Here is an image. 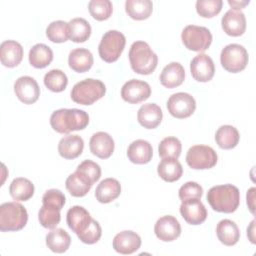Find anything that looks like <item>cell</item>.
<instances>
[{"instance_id": "6da1fadb", "label": "cell", "mask_w": 256, "mask_h": 256, "mask_svg": "<svg viewBox=\"0 0 256 256\" xmlns=\"http://www.w3.org/2000/svg\"><path fill=\"white\" fill-rule=\"evenodd\" d=\"M207 201L214 211L230 214L240 205V192L232 184L214 186L207 193Z\"/></svg>"}, {"instance_id": "7a4b0ae2", "label": "cell", "mask_w": 256, "mask_h": 256, "mask_svg": "<svg viewBox=\"0 0 256 256\" xmlns=\"http://www.w3.org/2000/svg\"><path fill=\"white\" fill-rule=\"evenodd\" d=\"M50 124L56 132L69 134L85 129L89 124V115L79 109H59L52 113Z\"/></svg>"}, {"instance_id": "3957f363", "label": "cell", "mask_w": 256, "mask_h": 256, "mask_svg": "<svg viewBox=\"0 0 256 256\" xmlns=\"http://www.w3.org/2000/svg\"><path fill=\"white\" fill-rule=\"evenodd\" d=\"M129 60L133 71L140 75L152 74L158 65V56L144 41H136L132 44Z\"/></svg>"}, {"instance_id": "277c9868", "label": "cell", "mask_w": 256, "mask_h": 256, "mask_svg": "<svg viewBox=\"0 0 256 256\" xmlns=\"http://www.w3.org/2000/svg\"><path fill=\"white\" fill-rule=\"evenodd\" d=\"M28 222L26 208L17 202H7L0 206V230L12 232L23 229Z\"/></svg>"}, {"instance_id": "5b68a950", "label": "cell", "mask_w": 256, "mask_h": 256, "mask_svg": "<svg viewBox=\"0 0 256 256\" xmlns=\"http://www.w3.org/2000/svg\"><path fill=\"white\" fill-rule=\"evenodd\" d=\"M106 93L105 84L96 79H85L74 85L71 91L72 100L81 105H92Z\"/></svg>"}, {"instance_id": "8992f818", "label": "cell", "mask_w": 256, "mask_h": 256, "mask_svg": "<svg viewBox=\"0 0 256 256\" xmlns=\"http://www.w3.org/2000/svg\"><path fill=\"white\" fill-rule=\"evenodd\" d=\"M126 45V38L124 34L117 30H110L106 32L99 44V55L102 60L107 63L116 62L121 56Z\"/></svg>"}, {"instance_id": "52a82bcc", "label": "cell", "mask_w": 256, "mask_h": 256, "mask_svg": "<svg viewBox=\"0 0 256 256\" xmlns=\"http://www.w3.org/2000/svg\"><path fill=\"white\" fill-rule=\"evenodd\" d=\"M183 44L191 51L204 52L206 51L213 40L210 30L206 27L188 25L184 28L181 35Z\"/></svg>"}, {"instance_id": "ba28073f", "label": "cell", "mask_w": 256, "mask_h": 256, "mask_svg": "<svg viewBox=\"0 0 256 256\" xmlns=\"http://www.w3.org/2000/svg\"><path fill=\"white\" fill-rule=\"evenodd\" d=\"M223 68L230 73L243 71L249 61L247 50L239 44H229L223 48L220 56Z\"/></svg>"}, {"instance_id": "9c48e42d", "label": "cell", "mask_w": 256, "mask_h": 256, "mask_svg": "<svg viewBox=\"0 0 256 256\" xmlns=\"http://www.w3.org/2000/svg\"><path fill=\"white\" fill-rule=\"evenodd\" d=\"M218 161L216 151L210 146L195 145L192 146L186 156V162L189 167L195 170H206L213 168Z\"/></svg>"}, {"instance_id": "30bf717a", "label": "cell", "mask_w": 256, "mask_h": 256, "mask_svg": "<svg viewBox=\"0 0 256 256\" xmlns=\"http://www.w3.org/2000/svg\"><path fill=\"white\" fill-rule=\"evenodd\" d=\"M167 109L173 117L177 119H185L195 112L196 101L190 94L179 92L173 94L168 99Z\"/></svg>"}, {"instance_id": "8fae6325", "label": "cell", "mask_w": 256, "mask_h": 256, "mask_svg": "<svg viewBox=\"0 0 256 256\" xmlns=\"http://www.w3.org/2000/svg\"><path fill=\"white\" fill-rule=\"evenodd\" d=\"M151 96L150 85L141 80L132 79L126 82L121 89V97L130 104H138Z\"/></svg>"}, {"instance_id": "7c38bea8", "label": "cell", "mask_w": 256, "mask_h": 256, "mask_svg": "<svg viewBox=\"0 0 256 256\" xmlns=\"http://www.w3.org/2000/svg\"><path fill=\"white\" fill-rule=\"evenodd\" d=\"M14 91L18 99L27 105L35 103L40 96V87L36 80L30 76H23L16 80Z\"/></svg>"}, {"instance_id": "4fadbf2b", "label": "cell", "mask_w": 256, "mask_h": 256, "mask_svg": "<svg viewBox=\"0 0 256 256\" xmlns=\"http://www.w3.org/2000/svg\"><path fill=\"white\" fill-rule=\"evenodd\" d=\"M192 77L198 82H209L215 74V65L211 57L206 54H198L190 64Z\"/></svg>"}, {"instance_id": "5bb4252c", "label": "cell", "mask_w": 256, "mask_h": 256, "mask_svg": "<svg viewBox=\"0 0 256 256\" xmlns=\"http://www.w3.org/2000/svg\"><path fill=\"white\" fill-rule=\"evenodd\" d=\"M155 234L163 242H172L181 235V225L179 221L171 216H163L155 224Z\"/></svg>"}, {"instance_id": "9a60e30c", "label": "cell", "mask_w": 256, "mask_h": 256, "mask_svg": "<svg viewBox=\"0 0 256 256\" xmlns=\"http://www.w3.org/2000/svg\"><path fill=\"white\" fill-rule=\"evenodd\" d=\"M180 213L190 225H200L205 222L208 216L207 210L200 199L183 201L180 206Z\"/></svg>"}, {"instance_id": "2e32d148", "label": "cell", "mask_w": 256, "mask_h": 256, "mask_svg": "<svg viewBox=\"0 0 256 256\" xmlns=\"http://www.w3.org/2000/svg\"><path fill=\"white\" fill-rule=\"evenodd\" d=\"M222 29L232 37H239L246 31V17L240 10H229L221 20Z\"/></svg>"}, {"instance_id": "e0dca14e", "label": "cell", "mask_w": 256, "mask_h": 256, "mask_svg": "<svg viewBox=\"0 0 256 256\" xmlns=\"http://www.w3.org/2000/svg\"><path fill=\"white\" fill-rule=\"evenodd\" d=\"M142 241L141 237L133 231H122L113 239V248L123 255H130L139 250Z\"/></svg>"}, {"instance_id": "ac0fdd59", "label": "cell", "mask_w": 256, "mask_h": 256, "mask_svg": "<svg viewBox=\"0 0 256 256\" xmlns=\"http://www.w3.org/2000/svg\"><path fill=\"white\" fill-rule=\"evenodd\" d=\"M23 47L14 40L4 41L0 46L1 63L8 68L18 66L23 60Z\"/></svg>"}, {"instance_id": "d6986e66", "label": "cell", "mask_w": 256, "mask_h": 256, "mask_svg": "<svg viewBox=\"0 0 256 256\" xmlns=\"http://www.w3.org/2000/svg\"><path fill=\"white\" fill-rule=\"evenodd\" d=\"M113 138L106 132H97L90 139V151L100 159H108L114 152Z\"/></svg>"}, {"instance_id": "ffe728a7", "label": "cell", "mask_w": 256, "mask_h": 256, "mask_svg": "<svg viewBox=\"0 0 256 256\" xmlns=\"http://www.w3.org/2000/svg\"><path fill=\"white\" fill-rule=\"evenodd\" d=\"M92 222L90 213L82 206H73L67 212V224L75 234H81Z\"/></svg>"}, {"instance_id": "44dd1931", "label": "cell", "mask_w": 256, "mask_h": 256, "mask_svg": "<svg viewBox=\"0 0 256 256\" xmlns=\"http://www.w3.org/2000/svg\"><path fill=\"white\" fill-rule=\"evenodd\" d=\"M137 119L142 127L146 129H155L160 125L163 119V112L161 108L154 103L144 104L138 110Z\"/></svg>"}, {"instance_id": "7402d4cb", "label": "cell", "mask_w": 256, "mask_h": 256, "mask_svg": "<svg viewBox=\"0 0 256 256\" xmlns=\"http://www.w3.org/2000/svg\"><path fill=\"white\" fill-rule=\"evenodd\" d=\"M127 156L134 164H147L152 159L153 148L148 141L139 139L130 144L127 150Z\"/></svg>"}, {"instance_id": "603a6c76", "label": "cell", "mask_w": 256, "mask_h": 256, "mask_svg": "<svg viewBox=\"0 0 256 256\" xmlns=\"http://www.w3.org/2000/svg\"><path fill=\"white\" fill-rule=\"evenodd\" d=\"M84 149V141L79 135H67L63 137L58 145V152L61 157L73 160L79 157Z\"/></svg>"}, {"instance_id": "cb8c5ba5", "label": "cell", "mask_w": 256, "mask_h": 256, "mask_svg": "<svg viewBox=\"0 0 256 256\" xmlns=\"http://www.w3.org/2000/svg\"><path fill=\"white\" fill-rule=\"evenodd\" d=\"M185 79V70L178 62H171L164 67L160 75L161 84L168 88L173 89L179 87Z\"/></svg>"}, {"instance_id": "d4e9b609", "label": "cell", "mask_w": 256, "mask_h": 256, "mask_svg": "<svg viewBox=\"0 0 256 256\" xmlns=\"http://www.w3.org/2000/svg\"><path fill=\"white\" fill-rule=\"evenodd\" d=\"M68 63L73 71L77 73H85L93 66L94 58L88 49L77 48L70 52Z\"/></svg>"}, {"instance_id": "484cf974", "label": "cell", "mask_w": 256, "mask_h": 256, "mask_svg": "<svg viewBox=\"0 0 256 256\" xmlns=\"http://www.w3.org/2000/svg\"><path fill=\"white\" fill-rule=\"evenodd\" d=\"M121 194V185L118 180L114 178H107L98 184L95 196L96 199L103 204L110 203L117 199Z\"/></svg>"}, {"instance_id": "4316f807", "label": "cell", "mask_w": 256, "mask_h": 256, "mask_svg": "<svg viewBox=\"0 0 256 256\" xmlns=\"http://www.w3.org/2000/svg\"><path fill=\"white\" fill-rule=\"evenodd\" d=\"M216 233L220 242L226 246H233L240 239V230L237 224L229 219H224L217 224Z\"/></svg>"}, {"instance_id": "83f0119b", "label": "cell", "mask_w": 256, "mask_h": 256, "mask_svg": "<svg viewBox=\"0 0 256 256\" xmlns=\"http://www.w3.org/2000/svg\"><path fill=\"white\" fill-rule=\"evenodd\" d=\"M71 244L70 235L61 228L52 229L46 236V245L54 253L66 252Z\"/></svg>"}, {"instance_id": "f1b7e54d", "label": "cell", "mask_w": 256, "mask_h": 256, "mask_svg": "<svg viewBox=\"0 0 256 256\" xmlns=\"http://www.w3.org/2000/svg\"><path fill=\"white\" fill-rule=\"evenodd\" d=\"M158 174L161 179L166 182L172 183L178 181L183 174V167L177 159L167 158L162 159L157 168Z\"/></svg>"}, {"instance_id": "f546056e", "label": "cell", "mask_w": 256, "mask_h": 256, "mask_svg": "<svg viewBox=\"0 0 256 256\" xmlns=\"http://www.w3.org/2000/svg\"><path fill=\"white\" fill-rule=\"evenodd\" d=\"M91 187L92 184L89 179L77 170L66 180V189L73 197H84Z\"/></svg>"}, {"instance_id": "4dcf8cb0", "label": "cell", "mask_w": 256, "mask_h": 256, "mask_svg": "<svg viewBox=\"0 0 256 256\" xmlns=\"http://www.w3.org/2000/svg\"><path fill=\"white\" fill-rule=\"evenodd\" d=\"M53 51L45 44L34 45L29 52V62L37 69H43L53 61Z\"/></svg>"}, {"instance_id": "1f68e13d", "label": "cell", "mask_w": 256, "mask_h": 256, "mask_svg": "<svg viewBox=\"0 0 256 256\" xmlns=\"http://www.w3.org/2000/svg\"><path fill=\"white\" fill-rule=\"evenodd\" d=\"M125 10L132 19L141 21L150 17L153 11V3L150 0H127Z\"/></svg>"}, {"instance_id": "d6a6232c", "label": "cell", "mask_w": 256, "mask_h": 256, "mask_svg": "<svg viewBox=\"0 0 256 256\" xmlns=\"http://www.w3.org/2000/svg\"><path fill=\"white\" fill-rule=\"evenodd\" d=\"M215 140L220 148L229 150L235 148L238 145L240 134L235 127L231 125H223L217 130Z\"/></svg>"}, {"instance_id": "836d02e7", "label": "cell", "mask_w": 256, "mask_h": 256, "mask_svg": "<svg viewBox=\"0 0 256 256\" xmlns=\"http://www.w3.org/2000/svg\"><path fill=\"white\" fill-rule=\"evenodd\" d=\"M9 192L11 197L16 201H28L35 192L34 184L26 178H16L12 181Z\"/></svg>"}, {"instance_id": "e575fe53", "label": "cell", "mask_w": 256, "mask_h": 256, "mask_svg": "<svg viewBox=\"0 0 256 256\" xmlns=\"http://www.w3.org/2000/svg\"><path fill=\"white\" fill-rule=\"evenodd\" d=\"M70 39L75 43L87 41L91 35L92 29L89 22L84 18H74L69 22Z\"/></svg>"}, {"instance_id": "d590c367", "label": "cell", "mask_w": 256, "mask_h": 256, "mask_svg": "<svg viewBox=\"0 0 256 256\" xmlns=\"http://www.w3.org/2000/svg\"><path fill=\"white\" fill-rule=\"evenodd\" d=\"M44 84L50 91L59 93L66 89L68 85V78L63 71L53 69L45 74Z\"/></svg>"}, {"instance_id": "8d00e7d4", "label": "cell", "mask_w": 256, "mask_h": 256, "mask_svg": "<svg viewBox=\"0 0 256 256\" xmlns=\"http://www.w3.org/2000/svg\"><path fill=\"white\" fill-rule=\"evenodd\" d=\"M46 35L54 43H64L70 38L69 23L65 21H54L47 27Z\"/></svg>"}, {"instance_id": "74e56055", "label": "cell", "mask_w": 256, "mask_h": 256, "mask_svg": "<svg viewBox=\"0 0 256 256\" xmlns=\"http://www.w3.org/2000/svg\"><path fill=\"white\" fill-rule=\"evenodd\" d=\"M91 16L98 21L109 19L113 12L112 2L109 0H92L88 4Z\"/></svg>"}, {"instance_id": "f35d334b", "label": "cell", "mask_w": 256, "mask_h": 256, "mask_svg": "<svg viewBox=\"0 0 256 256\" xmlns=\"http://www.w3.org/2000/svg\"><path fill=\"white\" fill-rule=\"evenodd\" d=\"M182 151V144L176 137L164 138L159 144V155L162 159H178Z\"/></svg>"}, {"instance_id": "ab89813d", "label": "cell", "mask_w": 256, "mask_h": 256, "mask_svg": "<svg viewBox=\"0 0 256 256\" xmlns=\"http://www.w3.org/2000/svg\"><path fill=\"white\" fill-rule=\"evenodd\" d=\"M222 7V0H198L196 2L197 13L203 18H212L218 15Z\"/></svg>"}, {"instance_id": "60d3db41", "label": "cell", "mask_w": 256, "mask_h": 256, "mask_svg": "<svg viewBox=\"0 0 256 256\" xmlns=\"http://www.w3.org/2000/svg\"><path fill=\"white\" fill-rule=\"evenodd\" d=\"M38 217H39L40 224L44 228L51 229V230L55 229L61 221L60 210L45 207V206L41 207V209L39 211V214H38Z\"/></svg>"}, {"instance_id": "b9f144b4", "label": "cell", "mask_w": 256, "mask_h": 256, "mask_svg": "<svg viewBox=\"0 0 256 256\" xmlns=\"http://www.w3.org/2000/svg\"><path fill=\"white\" fill-rule=\"evenodd\" d=\"M42 202L45 207L61 210L66 203V197L60 190L50 189L43 195Z\"/></svg>"}, {"instance_id": "7bdbcfd3", "label": "cell", "mask_w": 256, "mask_h": 256, "mask_svg": "<svg viewBox=\"0 0 256 256\" xmlns=\"http://www.w3.org/2000/svg\"><path fill=\"white\" fill-rule=\"evenodd\" d=\"M80 173H82L84 176H86L91 184H95L101 177V168L100 166L91 161V160H85L83 161L76 169Z\"/></svg>"}, {"instance_id": "ee69618b", "label": "cell", "mask_w": 256, "mask_h": 256, "mask_svg": "<svg viewBox=\"0 0 256 256\" xmlns=\"http://www.w3.org/2000/svg\"><path fill=\"white\" fill-rule=\"evenodd\" d=\"M77 236L83 243L92 245V244L97 243L100 240V238L102 236V228L96 220L92 219V222H91L90 226L88 227V229L86 231H84L83 233L78 234Z\"/></svg>"}, {"instance_id": "f6af8a7d", "label": "cell", "mask_w": 256, "mask_h": 256, "mask_svg": "<svg viewBox=\"0 0 256 256\" xmlns=\"http://www.w3.org/2000/svg\"><path fill=\"white\" fill-rule=\"evenodd\" d=\"M202 195L203 188L196 182H187L179 190V198L182 202L191 199H201Z\"/></svg>"}, {"instance_id": "bcb514c9", "label": "cell", "mask_w": 256, "mask_h": 256, "mask_svg": "<svg viewBox=\"0 0 256 256\" xmlns=\"http://www.w3.org/2000/svg\"><path fill=\"white\" fill-rule=\"evenodd\" d=\"M255 191L256 189L255 188H251L248 193H247V204L249 206V209H250V212L254 215L255 211H254V199H255Z\"/></svg>"}, {"instance_id": "7dc6e473", "label": "cell", "mask_w": 256, "mask_h": 256, "mask_svg": "<svg viewBox=\"0 0 256 256\" xmlns=\"http://www.w3.org/2000/svg\"><path fill=\"white\" fill-rule=\"evenodd\" d=\"M228 3L233 8V10H239V9L244 8L246 5H248L250 3V1L248 0V1H240L239 2V1H231V0H229Z\"/></svg>"}, {"instance_id": "c3c4849f", "label": "cell", "mask_w": 256, "mask_h": 256, "mask_svg": "<svg viewBox=\"0 0 256 256\" xmlns=\"http://www.w3.org/2000/svg\"><path fill=\"white\" fill-rule=\"evenodd\" d=\"M255 221L253 220L250 224V227L247 229V236L249 237L251 243H255V236H254V231H255Z\"/></svg>"}]
</instances>
